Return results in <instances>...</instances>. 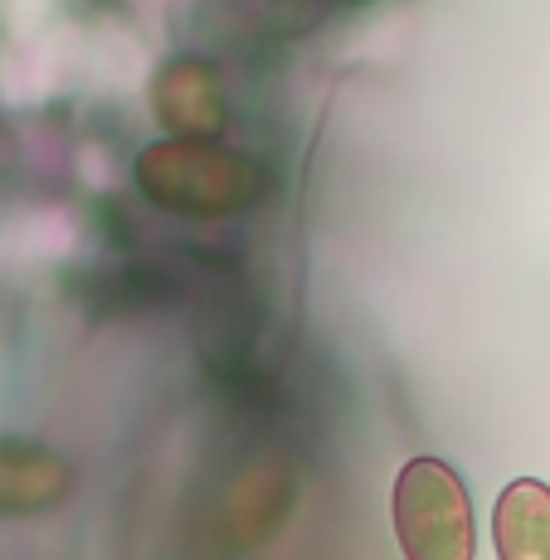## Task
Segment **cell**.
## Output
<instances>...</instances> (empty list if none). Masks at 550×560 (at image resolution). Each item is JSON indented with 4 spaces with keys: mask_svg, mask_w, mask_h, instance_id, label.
<instances>
[{
    "mask_svg": "<svg viewBox=\"0 0 550 560\" xmlns=\"http://www.w3.org/2000/svg\"><path fill=\"white\" fill-rule=\"evenodd\" d=\"M395 541L405 560H472L478 526L463 478L444 458H409L395 478Z\"/></svg>",
    "mask_w": 550,
    "mask_h": 560,
    "instance_id": "1",
    "label": "cell"
},
{
    "mask_svg": "<svg viewBox=\"0 0 550 560\" xmlns=\"http://www.w3.org/2000/svg\"><path fill=\"white\" fill-rule=\"evenodd\" d=\"M137 180L156 205L186 214H224L254 200L258 166L220 147H204L196 137L156 142L137 161Z\"/></svg>",
    "mask_w": 550,
    "mask_h": 560,
    "instance_id": "2",
    "label": "cell"
},
{
    "mask_svg": "<svg viewBox=\"0 0 550 560\" xmlns=\"http://www.w3.org/2000/svg\"><path fill=\"white\" fill-rule=\"evenodd\" d=\"M151 103L156 117L176 137H214L224 127V98L214 89V73L200 63H171L156 83H151Z\"/></svg>",
    "mask_w": 550,
    "mask_h": 560,
    "instance_id": "3",
    "label": "cell"
},
{
    "mask_svg": "<svg viewBox=\"0 0 550 560\" xmlns=\"http://www.w3.org/2000/svg\"><path fill=\"white\" fill-rule=\"evenodd\" d=\"M498 560H550V488L536 478H516L492 512Z\"/></svg>",
    "mask_w": 550,
    "mask_h": 560,
    "instance_id": "4",
    "label": "cell"
},
{
    "mask_svg": "<svg viewBox=\"0 0 550 560\" xmlns=\"http://www.w3.org/2000/svg\"><path fill=\"white\" fill-rule=\"evenodd\" d=\"M69 492V468L30 444H0V512H39Z\"/></svg>",
    "mask_w": 550,
    "mask_h": 560,
    "instance_id": "5",
    "label": "cell"
}]
</instances>
